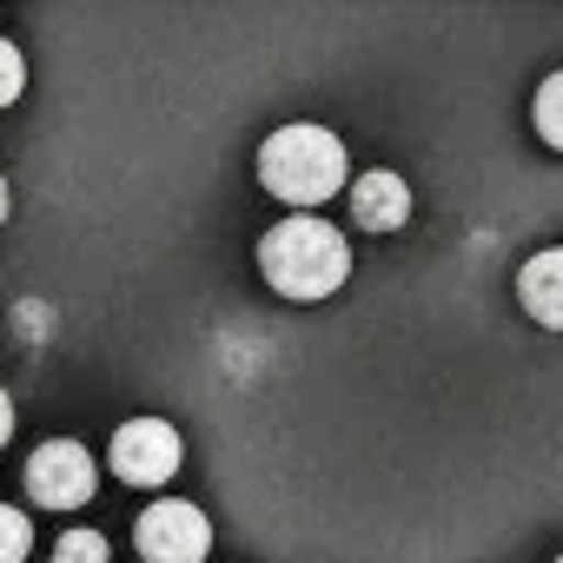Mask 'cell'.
Here are the masks:
<instances>
[{"instance_id": "cell-1", "label": "cell", "mask_w": 563, "mask_h": 563, "mask_svg": "<svg viewBox=\"0 0 563 563\" xmlns=\"http://www.w3.org/2000/svg\"><path fill=\"white\" fill-rule=\"evenodd\" d=\"M258 272L272 278V292H286V299H332L352 278V245H345L339 225H325L312 212H292L258 239Z\"/></svg>"}, {"instance_id": "cell-7", "label": "cell", "mask_w": 563, "mask_h": 563, "mask_svg": "<svg viewBox=\"0 0 563 563\" xmlns=\"http://www.w3.org/2000/svg\"><path fill=\"white\" fill-rule=\"evenodd\" d=\"M352 219L365 232H398L411 219V186L398 173H358L352 179Z\"/></svg>"}, {"instance_id": "cell-3", "label": "cell", "mask_w": 563, "mask_h": 563, "mask_svg": "<svg viewBox=\"0 0 563 563\" xmlns=\"http://www.w3.org/2000/svg\"><path fill=\"white\" fill-rule=\"evenodd\" d=\"M27 490H34V504H47V510H80V504L100 490L93 451L74 444V438H47V444L27 457Z\"/></svg>"}, {"instance_id": "cell-6", "label": "cell", "mask_w": 563, "mask_h": 563, "mask_svg": "<svg viewBox=\"0 0 563 563\" xmlns=\"http://www.w3.org/2000/svg\"><path fill=\"white\" fill-rule=\"evenodd\" d=\"M517 299H523V312H530L543 332H563V245L523 258V272H517Z\"/></svg>"}, {"instance_id": "cell-2", "label": "cell", "mask_w": 563, "mask_h": 563, "mask_svg": "<svg viewBox=\"0 0 563 563\" xmlns=\"http://www.w3.org/2000/svg\"><path fill=\"white\" fill-rule=\"evenodd\" d=\"M345 179H352V166H345L339 133H325V126H312V120L278 126V133L258 146V186H265L272 199H286V206H325Z\"/></svg>"}, {"instance_id": "cell-14", "label": "cell", "mask_w": 563, "mask_h": 563, "mask_svg": "<svg viewBox=\"0 0 563 563\" xmlns=\"http://www.w3.org/2000/svg\"><path fill=\"white\" fill-rule=\"evenodd\" d=\"M556 563H563V556H556Z\"/></svg>"}, {"instance_id": "cell-9", "label": "cell", "mask_w": 563, "mask_h": 563, "mask_svg": "<svg viewBox=\"0 0 563 563\" xmlns=\"http://www.w3.org/2000/svg\"><path fill=\"white\" fill-rule=\"evenodd\" d=\"M27 550H34V523H27V510L0 504V563H27Z\"/></svg>"}, {"instance_id": "cell-10", "label": "cell", "mask_w": 563, "mask_h": 563, "mask_svg": "<svg viewBox=\"0 0 563 563\" xmlns=\"http://www.w3.org/2000/svg\"><path fill=\"white\" fill-rule=\"evenodd\" d=\"M54 563H107V537L100 530H67L54 543Z\"/></svg>"}, {"instance_id": "cell-8", "label": "cell", "mask_w": 563, "mask_h": 563, "mask_svg": "<svg viewBox=\"0 0 563 563\" xmlns=\"http://www.w3.org/2000/svg\"><path fill=\"white\" fill-rule=\"evenodd\" d=\"M530 120H537V140L563 153V74H550V80L537 87V100H530Z\"/></svg>"}, {"instance_id": "cell-13", "label": "cell", "mask_w": 563, "mask_h": 563, "mask_svg": "<svg viewBox=\"0 0 563 563\" xmlns=\"http://www.w3.org/2000/svg\"><path fill=\"white\" fill-rule=\"evenodd\" d=\"M8 212H14V192H8V179H0V225H8Z\"/></svg>"}, {"instance_id": "cell-12", "label": "cell", "mask_w": 563, "mask_h": 563, "mask_svg": "<svg viewBox=\"0 0 563 563\" xmlns=\"http://www.w3.org/2000/svg\"><path fill=\"white\" fill-rule=\"evenodd\" d=\"M8 438H14V398L0 391V444H8Z\"/></svg>"}, {"instance_id": "cell-5", "label": "cell", "mask_w": 563, "mask_h": 563, "mask_svg": "<svg viewBox=\"0 0 563 563\" xmlns=\"http://www.w3.org/2000/svg\"><path fill=\"white\" fill-rule=\"evenodd\" d=\"M179 457H186V444H179V431L166 418H126L113 431V471L126 484H140V490L179 477Z\"/></svg>"}, {"instance_id": "cell-11", "label": "cell", "mask_w": 563, "mask_h": 563, "mask_svg": "<svg viewBox=\"0 0 563 563\" xmlns=\"http://www.w3.org/2000/svg\"><path fill=\"white\" fill-rule=\"evenodd\" d=\"M27 93V60H21V47L0 34V107H14Z\"/></svg>"}, {"instance_id": "cell-4", "label": "cell", "mask_w": 563, "mask_h": 563, "mask_svg": "<svg viewBox=\"0 0 563 563\" xmlns=\"http://www.w3.org/2000/svg\"><path fill=\"white\" fill-rule=\"evenodd\" d=\"M133 537H140V556H146V563H206V550H212V523H206V510L186 504V497L146 504V517H140Z\"/></svg>"}]
</instances>
